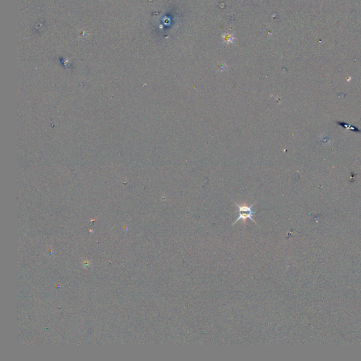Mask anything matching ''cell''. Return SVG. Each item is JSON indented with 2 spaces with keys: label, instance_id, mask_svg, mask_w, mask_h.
Masks as SVG:
<instances>
[{
  "label": "cell",
  "instance_id": "obj_1",
  "mask_svg": "<svg viewBox=\"0 0 361 361\" xmlns=\"http://www.w3.org/2000/svg\"><path fill=\"white\" fill-rule=\"evenodd\" d=\"M236 205L237 206V219L236 221L232 224V226L236 224V223L239 221H243L244 224H246V222L247 219H250L252 222H253L255 224H257L256 222L254 220V215H255V212L253 209V205L255 203H253L251 205H248L246 203H244L243 205H239L236 202H234Z\"/></svg>",
  "mask_w": 361,
  "mask_h": 361
}]
</instances>
